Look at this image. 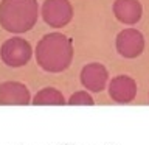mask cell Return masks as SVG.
Listing matches in <instances>:
<instances>
[{"label":"cell","instance_id":"6da1fadb","mask_svg":"<svg viewBox=\"0 0 149 145\" xmlns=\"http://www.w3.org/2000/svg\"><path fill=\"white\" fill-rule=\"evenodd\" d=\"M36 61L45 72L58 73L70 65L73 59L72 41L62 33L45 34L36 45Z\"/></svg>","mask_w":149,"mask_h":145},{"label":"cell","instance_id":"7a4b0ae2","mask_svg":"<svg viewBox=\"0 0 149 145\" xmlns=\"http://www.w3.org/2000/svg\"><path fill=\"white\" fill-rule=\"evenodd\" d=\"M37 0H2L0 25L9 33L30 31L37 20Z\"/></svg>","mask_w":149,"mask_h":145},{"label":"cell","instance_id":"3957f363","mask_svg":"<svg viewBox=\"0 0 149 145\" xmlns=\"http://www.w3.org/2000/svg\"><path fill=\"white\" fill-rule=\"evenodd\" d=\"M33 55L30 42L22 37H11L6 39L2 45L0 56L2 61L9 67H22L30 61Z\"/></svg>","mask_w":149,"mask_h":145},{"label":"cell","instance_id":"277c9868","mask_svg":"<svg viewBox=\"0 0 149 145\" xmlns=\"http://www.w3.org/2000/svg\"><path fill=\"white\" fill-rule=\"evenodd\" d=\"M40 14L47 25L61 28L72 20L73 8L68 0H45L42 3Z\"/></svg>","mask_w":149,"mask_h":145},{"label":"cell","instance_id":"5b68a950","mask_svg":"<svg viewBox=\"0 0 149 145\" xmlns=\"http://www.w3.org/2000/svg\"><path fill=\"white\" fill-rule=\"evenodd\" d=\"M115 45L123 58H137L144 50V37L138 30L127 28V30H123L116 34Z\"/></svg>","mask_w":149,"mask_h":145},{"label":"cell","instance_id":"8992f818","mask_svg":"<svg viewBox=\"0 0 149 145\" xmlns=\"http://www.w3.org/2000/svg\"><path fill=\"white\" fill-rule=\"evenodd\" d=\"M107 80H109V73H107V69L101 63L86 64L81 70V83L90 92L102 91L106 87Z\"/></svg>","mask_w":149,"mask_h":145},{"label":"cell","instance_id":"52a82bcc","mask_svg":"<svg viewBox=\"0 0 149 145\" xmlns=\"http://www.w3.org/2000/svg\"><path fill=\"white\" fill-rule=\"evenodd\" d=\"M137 94V83L129 75H118L109 83V97L116 103H129Z\"/></svg>","mask_w":149,"mask_h":145},{"label":"cell","instance_id":"ba28073f","mask_svg":"<svg viewBox=\"0 0 149 145\" xmlns=\"http://www.w3.org/2000/svg\"><path fill=\"white\" fill-rule=\"evenodd\" d=\"M30 103V91L19 81H6L0 84V105L22 106Z\"/></svg>","mask_w":149,"mask_h":145},{"label":"cell","instance_id":"9c48e42d","mask_svg":"<svg viewBox=\"0 0 149 145\" xmlns=\"http://www.w3.org/2000/svg\"><path fill=\"white\" fill-rule=\"evenodd\" d=\"M113 14L121 23L134 25L141 19L143 6L140 3V0H115Z\"/></svg>","mask_w":149,"mask_h":145},{"label":"cell","instance_id":"30bf717a","mask_svg":"<svg viewBox=\"0 0 149 145\" xmlns=\"http://www.w3.org/2000/svg\"><path fill=\"white\" fill-rule=\"evenodd\" d=\"M33 105H36V106H47V105L61 106V105H65V98L62 95V92H59L58 89L44 87L34 95Z\"/></svg>","mask_w":149,"mask_h":145},{"label":"cell","instance_id":"8fae6325","mask_svg":"<svg viewBox=\"0 0 149 145\" xmlns=\"http://www.w3.org/2000/svg\"><path fill=\"white\" fill-rule=\"evenodd\" d=\"M68 105H72V106H92L93 98L86 91H78L68 98Z\"/></svg>","mask_w":149,"mask_h":145}]
</instances>
